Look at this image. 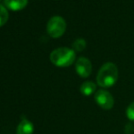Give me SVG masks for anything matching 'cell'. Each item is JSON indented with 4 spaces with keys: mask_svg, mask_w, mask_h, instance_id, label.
Instances as JSON below:
<instances>
[{
    "mask_svg": "<svg viewBox=\"0 0 134 134\" xmlns=\"http://www.w3.org/2000/svg\"><path fill=\"white\" fill-rule=\"evenodd\" d=\"M119 70L117 66L112 62H107L99 69L97 75V83L101 88H109L117 82Z\"/></svg>",
    "mask_w": 134,
    "mask_h": 134,
    "instance_id": "6da1fadb",
    "label": "cell"
},
{
    "mask_svg": "<svg viewBox=\"0 0 134 134\" xmlns=\"http://www.w3.org/2000/svg\"><path fill=\"white\" fill-rule=\"evenodd\" d=\"M50 61L57 67H69L76 58V53L73 49L69 48H58L50 53Z\"/></svg>",
    "mask_w": 134,
    "mask_h": 134,
    "instance_id": "7a4b0ae2",
    "label": "cell"
},
{
    "mask_svg": "<svg viewBox=\"0 0 134 134\" xmlns=\"http://www.w3.org/2000/svg\"><path fill=\"white\" fill-rule=\"evenodd\" d=\"M67 24L63 18L59 16H52L47 24V32L50 37L57 38L60 37L66 31Z\"/></svg>",
    "mask_w": 134,
    "mask_h": 134,
    "instance_id": "3957f363",
    "label": "cell"
},
{
    "mask_svg": "<svg viewBox=\"0 0 134 134\" xmlns=\"http://www.w3.org/2000/svg\"><path fill=\"white\" fill-rule=\"evenodd\" d=\"M94 99L101 109L109 110L114 106V99L112 95L106 90H99L95 92Z\"/></svg>",
    "mask_w": 134,
    "mask_h": 134,
    "instance_id": "277c9868",
    "label": "cell"
},
{
    "mask_svg": "<svg viewBox=\"0 0 134 134\" xmlns=\"http://www.w3.org/2000/svg\"><path fill=\"white\" fill-rule=\"evenodd\" d=\"M75 69H76L77 73H78V75L80 77H81V78H88L91 74L92 71L91 62L87 58L81 57L77 60Z\"/></svg>",
    "mask_w": 134,
    "mask_h": 134,
    "instance_id": "5b68a950",
    "label": "cell"
},
{
    "mask_svg": "<svg viewBox=\"0 0 134 134\" xmlns=\"http://www.w3.org/2000/svg\"><path fill=\"white\" fill-rule=\"evenodd\" d=\"M34 126L27 119H23L16 128V134H33Z\"/></svg>",
    "mask_w": 134,
    "mask_h": 134,
    "instance_id": "8992f818",
    "label": "cell"
},
{
    "mask_svg": "<svg viewBox=\"0 0 134 134\" xmlns=\"http://www.w3.org/2000/svg\"><path fill=\"white\" fill-rule=\"evenodd\" d=\"M5 7L11 10L18 11L27 7L28 0H4Z\"/></svg>",
    "mask_w": 134,
    "mask_h": 134,
    "instance_id": "52a82bcc",
    "label": "cell"
},
{
    "mask_svg": "<svg viewBox=\"0 0 134 134\" xmlns=\"http://www.w3.org/2000/svg\"><path fill=\"white\" fill-rule=\"evenodd\" d=\"M96 84L92 81H85L80 86V92L84 96H90L96 92Z\"/></svg>",
    "mask_w": 134,
    "mask_h": 134,
    "instance_id": "ba28073f",
    "label": "cell"
},
{
    "mask_svg": "<svg viewBox=\"0 0 134 134\" xmlns=\"http://www.w3.org/2000/svg\"><path fill=\"white\" fill-rule=\"evenodd\" d=\"M72 47L73 49L76 50V51H82L86 48V41L83 38H78L74 41Z\"/></svg>",
    "mask_w": 134,
    "mask_h": 134,
    "instance_id": "9c48e42d",
    "label": "cell"
},
{
    "mask_svg": "<svg viewBox=\"0 0 134 134\" xmlns=\"http://www.w3.org/2000/svg\"><path fill=\"white\" fill-rule=\"evenodd\" d=\"M8 19V12L4 5H0V27L4 26Z\"/></svg>",
    "mask_w": 134,
    "mask_h": 134,
    "instance_id": "30bf717a",
    "label": "cell"
},
{
    "mask_svg": "<svg viewBox=\"0 0 134 134\" xmlns=\"http://www.w3.org/2000/svg\"><path fill=\"white\" fill-rule=\"evenodd\" d=\"M126 116L131 121H134V101L128 106L126 109Z\"/></svg>",
    "mask_w": 134,
    "mask_h": 134,
    "instance_id": "8fae6325",
    "label": "cell"
}]
</instances>
